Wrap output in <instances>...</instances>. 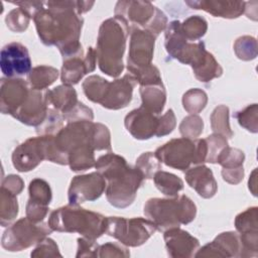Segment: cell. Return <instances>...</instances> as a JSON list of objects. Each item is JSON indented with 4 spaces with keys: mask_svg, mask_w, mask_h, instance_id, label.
<instances>
[{
    "mask_svg": "<svg viewBox=\"0 0 258 258\" xmlns=\"http://www.w3.org/2000/svg\"><path fill=\"white\" fill-rule=\"evenodd\" d=\"M94 2L48 1L35 14L33 20L41 41L46 45H56L63 58L83 52L79 42L83 19Z\"/></svg>",
    "mask_w": 258,
    "mask_h": 258,
    "instance_id": "cell-1",
    "label": "cell"
},
{
    "mask_svg": "<svg viewBox=\"0 0 258 258\" xmlns=\"http://www.w3.org/2000/svg\"><path fill=\"white\" fill-rule=\"evenodd\" d=\"M95 167L107 181L106 196L109 203L117 208L130 206L145 178L142 171L137 167L128 166L126 160L115 153L101 156Z\"/></svg>",
    "mask_w": 258,
    "mask_h": 258,
    "instance_id": "cell-2",
    "label": "cell"
},
{
    "mask_svg": "<svg viewBox=\"0 0 258 258\" xmlns=\"http://www.w3.org/2000/svg\"><path fill=\"white\" fill-rule=\"evenodd\" d=\"M128 34V23L122 17L114 16L101 24L96 57L100 70L110 77H118L124 69L122 58Z\"/></svg>",
    "mask_w": 258,
    "mask_h": 258,
    "instance_id": "cell-3",
    "label": "cell"
},
{
    "mask_svg": "<svg viewBox=\"0 0 258 258\" xmlns=\"http://www.w3.org/2000/svg\"><path fill=\"white\" fill-rule=\"evenodd\" d=\"M106 219L98 213L70 205L53 211L48 226L53 231L77 232L85 238L96 240L106 232Z\"/></svg>",
    "mask_w": 258,
    "mask_h": 258,
    "instance_id": "cell-4",
    "label": "cell"
},
{
    "mask_svg": "<svg viewBox=\"0 0 258 258\" xmlns=\"http://www.w3.org/2000/svg\"><path fill=\"white\" fill-rule=\"evenodd\" d=\"M197 213L196 205L186 196L174 199H150L144 205V214L159 231L178 228L190 223Z\"/></svg>",
    "mask_w": 258,
    "mask_h": 258,
    "instance_id": "cell-5",
    "label": "cell"
},
{
    "mask_svg": "<svg viewBox=\"0 0 258 258\" xmlns=\"http://www.w3.org/2000/svg\"><path fill=\"white\" fill-rule=\"evenodd\" d=\"M135 85L136 80L130 74L111 83L99 76H91L83 83V89L92 102L107 109L118 110L130 103Z\"/></svg>",
    "mask_w": 258,
    "mask_h": 258,
    "instance_id": "cell-6",
    "label": "cell"
},
{
    "mask_svg": "<svg viewBox=\"0 0 258 258\" xmlns=\"http://www.w3.org/2000/svg\"><path fill=\"white\" fill-rule=\"evenodd\" d=\"M115 16L122 17L128 23L157 35L167 26L165 14L147 1H119L115 7Z\"/></svg>",
    "mask_w": 258,
    "mask_h": 258,
    "instance_id": "cell-7",
    "label": "cell"
},
{
    "mask_svg": "<svg viewBox=\"0 0 258 258\" xmlns=\"http://www.w3.org/2000/svg\"><path fill=\"white\" fill-rule=\"evenodd\" d=\"M156 230V225L149 219L122 217L106 219V233L126 246L136 247L144 244Z\"/></svg>",
    "mask_w": 258,
    "mask_h": 258,
    "instance_id": "cell-8",
    "label": "cell"
},
{
    "mask_svg": "<svg viewBox=\"0 0 258 258\" xmlns=\"http://www.w3.org/2000/svg\"><path fill=\"white\" fill-rule=\"evenodd\" d=\"M47 225L27 217L20 219L4 232L2 246L9 251H20L39 243L52 231Z\"/></svg>",
    "mask_w": 258,
    "mask_h": 258,
    "instance_id": "cell-9",
    "label": "cell"
},
{
    "mask_svg": "<svg viewBox=\"0 0 258 258\" xmlns=\"http://www.w3.org/2000/svg\"><path fill=\"white\" fill-rule=\"evenodd\" d=\"M155 38L156 36L147 30L138 27L132 30L127 69L133 77L152 66Z\"/></svg>",
    "mask_w": 258,
    "mask_h": 258,
    "instance_id": "cell-10",
    "label": "cell"
},
{
    "mask_svg": "<svg viewBox=\"0 0 258 258\" xmlns=\"http://www.w3.org/2000/svg\"><path fill=\"white\" fill-rule=\"evenodd\" d=\"M154 155L167 166L185 170L191 163L196 164V140L185 137L171 139L158 147Z\"/></svg>",
    "mask_w": 258,
    "mask_h": 258,
    "instance_id": "cell-11",
    "label": "cell"
},
{
    "mask_svg": "<svg viewBox=\"0 0 258 258\" xmlns=\"http://www.w3.org/2000/svg\"><path fill=\"white\" fill-rule=\"evenodd\" d=\"M52 138V135H42L29 138L20 144L12 154L13 166L19 171H29L35 168L43 159H47Z\"/></svg>",
    "mask_w": 258,
    "mask_h": 258,
    "instance_id": "cell-12",
    "label": "cell"
},
{
    "mask_svg": "<svg viewBox=\"0 0 258 258\" xmlns=\"http://www.w3.org/2000/svg\"><path fill=\"white\" fill-rule=\"evenodd\" d=\"M106 189V179L97 172L75 176L69 188V202L78 206L86 201H95Z\"/></svg>",
    "mask_w": 258,
    "mask_h": 258,
    "instance_id": "cell-13",
    "label": "cell"
},
{
    "mask_svg": "<svg viewBox=\"0 0 258 258\" xmlns=\"http://www.w3.org/2000/svg\"><path fill=\"white\" fill-rule=\"evenodd\" d=\"M0 67L8 79H17L31 71V60L27 48L19 42H10L3 46L0 55Z\"/></svg>",
    "mask_w": 258,
    "mask_h": 258,
    "instance_id": "cell-14",
    "label": "cell"
},
{
    "mask_svg": "<svg viewBox=\"0 0 258 258\" xmlns=\"http://www.w3.org/2000/svg\"><path fill=\"white\" fill-rule=\"evenodd\" d=\"M31 87L21 79H2L0 104L1 112L14 115L25 104Z\"/></svg>",
    "mask_w": 258,
    "mask_h": 258,
    "instance_id": "cell-15",
    "label": "cell"
},
{
    "mask_svg": "<svg viewBox=\"0 0 258 258\" xmlns=\"http://www.w3.org/2000/svg\"><path fill=\"white\" fill-rule=\"evenodd\" d=\"M159 118L155 114L140 107L131 111L125 117V126L134 138L141 140L149 139L157 135Z\"/></svg>",
    "mask_w": 258,
    "mask_h": 258,
    "instance_id": "cell-16",
    "label": "cell"
},
{
    "mask_svg": "<svg viewBox=\"0 0 258 258\" xmlns=\"http://www.w3.org/2000/svg\"><path fill=\"white\" fill-rule=\"evenodd\" d=\"M51 201L49 184L41 179L34 178L29 183V200L26 206V216L33 222H41L47 214Z\"/></svg>",
    "mask_w": 258,
    "mask_h": 258,
    "instance_id": "cell-17",
    "label": "cell"
},
{
    "mask_svg": "<svg viewBox=\"0 0 258 258\" xmlns=\"http://www.w3.org/2000/svg\"><path fill=\"white\" fill-rule=\"evenodd\" d=\"M164 241L170 257H191L199 248V240L178 228L164 231Z\"/></svg>",
    "mask_w": 258,
    "mask_h": 258,
    "instance_id": "cell-18",
    "label": "cell"
},
{
    "mask_svg": "<svg viewBox=\"0 0 258 258\" xmlns=\"http://www.w3.org/2000/svg\"><path fill=\"white\" fill-rule=\"evenodd\" d=\"M241 243L237 233L226 232L219 235L212 243L203 247L197 254L200 256H218V257H240Z\"/></svg>",
    "mask_w": 258,
    "mask_h": 258,
    "instance_id": "cell-19",
    "label": "cell"
},
{
    "mask_svg": "<svg viewBox=\"0 0 258 258\" xmlns=\"http://www.w3.org/2000/svg\"><path fill=\"white\" fill-rule=\"evenodd\" d=\"M186 5L192 9L205 10L216 17L237 18L245 12L244 1H186Z\"/></svg>",
    "mask_w": 258,
    "mask_h": 258,
    "instance_id": "cell-20",
    "label": "cell"
},
{
    "mask_svg": "<svg viewBox=\"0 0 258 258\" xmlns=\"http://www.w3.org/2000/svg\"><path fill=\"white\" fill-rule=\"evenodd\" d=\"M185 180L201 197L210 199L217 191V182L213 172L205 165H200L187 169L185 172Z\"/></svg>",
    "mask_w": 258,
    "mask_h": 258,
    "instance_id": "cell-21",
    "label": "cell"
},
{
    "mask_svg": "<svg viewBox=\"0 0 258 258\" xmlns=\"http://www.w3.org/2000/svg\"><path fill=\"white\" fill-rule=\"evenodd\" d=\"M46 97L48 105H51L53 109L62 113V115L70 112L79 103L75 89L68 85L58 86L53 90L46 91Z\"/></svg>",
    "mask_w": 258,
    "mask_h": 258,
    "instance_id": "cell-22",
    "label": "cell"
},
{
    "mask_svg": "<svg viewBox=\"0 0 258 258\" xmlns=\"http://www.w3.org/2000/svg\"><path fill=\"white\" fill-rule=\"evenodd\" d=\"M82 56L83 52L63 58L60 79L64 85L71 86L78 84L84 75L91 72L86 58Z\"/></svg>",
    "mask_w": 258,
    "mask_h": 258,
    "instance_id": "cell-23",
    "label": "cell"
},
{
    "mask_svg": "<svg viewBox=\"0 0 258 258\" xmlns=\"http://www.w3.org/2000/svg\"><path fill=\"white\" fill-rule=\"evenodd\" d=\"M140 95L142 108L155 115L161 113L166 101V93L162 83L141 86Z\"/></svg>",
    "mask_w": 258,
    "mask_h": 258,
    "instance_id": "cell-24",
    "label": "cell"
},
{
    "mask_svg": "<svg viewBox=\"0 0 258 258\" xmlns=\"http://www.w3.org/2000/svg\"><path fill=\"white\" fill-rule=\"evenodd\" d=\"M58 77V71L52 67L39 66L33 68L28 74V84L32 89L43 91Z\"/></svg>",
    "mask_w": 258,
    "mask_h": 258,
    "instance_id": "cell-25",
    "label": "cell"
},
{
    "mask_svg": "<svg viewBox=\"0 0 258 258\" xmlns=\"http://www.w3.org/2000/svg\"><path fill=\"white\" fill-rule=\"evenodd\" d=\"M156 187L165 196L175 197L183 188L182 180L173 173L158 170L153 176Z\"/></svg>",
    "mask_w": 258,
    "mask_h": 258,
    "instance_id": "cell-26",
    "label": "cell"
},
{
    "mask_svg": "<svg viewBox=\"0 0 258 258\" xmlns=\"http://www.w3.org/2000/svg\"><path fill=\"white\" fill-rule=\"evenodd\" d=\"M18 214L16 195L1 186V225L9 224Z\"/></svg>",
    "mask_w": 258,
    "mask_h": 258,
    "instance_id": "cell-27",
    "label": "cell"
},
{
    "mask_svg": "<svg viewBox=\"0 0 258 258\" xmlns=\"http://www.w3.org/2000/svg\"><path fill=\"white\" fill-rule=\"evenodd\" d=\"M207 28V21L199 15L190 16L186 18L182 23H180L181 32L188 41L197 40L204 36Z\"/></svg>",
    "mask_w": 258,
    "mask_h": 258,
    "instance_id": "cell-28",
    "label": "cell"
},
{
    "mask_svg": "<svg viewBox=\"0 0 258 258\" xmlns=\"http://www.w3.org/2000/svg\"><path fill=\"white\" fill-rule=\"evenodd\" d=\"M212 129L215 133L223 135L224 137L231 138L233 132L231 131L229 124V109L228 107L221 105L217 107L211 115Z\"/></svg>",
    "mask_w": 258,
    "mask_h": 258,
    "instance_id": "cell-29",
    "label": "cell"
},
{
    "mask_svg": "<svg viewBox=\"0 0 258 258\" xmlns=\"http://www.w3.org/2000/svg\"><path fill=\"white\" fill-rule=\"evenodd\" d=\"M208 98L204 91L200 89H191L187 91L182 98L183 108L190 114H198L207 104Z\"/></svg>",
    "mask_w": 258,
    "mask_h": 258,
    "instance_id": "cell-30",
    "label": "cell"
},
{
    "mask_svg": "<svg viewBox=\"0 0 258 258\" xmlns=\"http://www.w3.org/2000/svg\"><path fill=\"white\" fill-rule=\"evenodd\" d=\"M257 208H249L239 214L235 220V226L240 234L257 233Z\"/></svg>",
    "mask_w": 258,
    "mask_h": 258,
    "instance_id": "cell-31",
    "label": "cell"
},
{
    "mask_svg": "<svg viewBox=\"0 0 258 258\" xmlns=\"http://www.w3.org/2000/svg\"><path fill=\"white\" fill-rule=\"evenodd\" d=\"M234 49L237 56L243 60L254 59L257 55V42L252 36L239 37L235 44Z\"/></svg>",
    "mask_w": 258,
    "mask_h": 258,
    "instance_id": "cell-32",
    "label": "cell"
},
{
    "mask_svg": "<svg viewBox=\"0 0 258 258\" xmlns=\"http://www.w3.org/2000/svg\"><path fill=\"white\" fill-rule=\"evenodd\" d=\"M245 155L243 151L237 148L227 146L220 153L217 162L220 163L223 168H236L243 166Z\"/></svg>",
    "mask_w": 258,
    "mask_h": 258,
    "instance_id": "cell-33",
    "label": "cell"
},
{
    "mask_svg": "<svg viewBox=\"0 0 258 258\" xmlns=\"http://www.w3.org/2000/svg\"><path fill=\"white\" fill-rule=\"evenodd\" d=\"M136 167L142 171L145 178H153L154 174L161 168L159 160L152 152L142 153L136 160Z\"/></svg>",
    "mask_w": 258,
    "mask_h": 258,
    "instance_id": "cell-34",
    "label": "cell"
},
{
    "mask_svg": "<svg viewBox=\"0 0 258 258\" xmlns=\"http://www.w3.org/2000/svg\"><path fill=\"white\" fill-rule=\"evenodd\" d=\"M207 143V159L206 162L216 163L220 153L223 151L224 148L228 146L226 137L220 134H213L206 138Z\"/></svg>",
    "mask_w": 258,
    "mask_h": 258,
    "instance_id": "cell-35",
    "label": "cell"
},
{
    "mask_svg": "<svg viewBox=\"0 0 258 258\" xmlns=\"http://www.w3.org/2000/svg\"><path fill=\"white\" fill-rule=\"evenodd\" d=\"M204 122L198 115H189L181 121L179 125V131L185 138H196L203 132Z\"/></svg>",
    "mask_w": 258,
    "mask_h": 258,
    "instance_id": "cell-36",
    "label": "cell"
},
{
    "mask_svg": "<svg viewBox=\"0 0 258 258\" xmlns=\"http://www.w3.org/2000/svg\"><path fill=\"white\" fill-rule=\"evenodd\" d=\"M234 117L239 124L253 133L257 132V104H252L237 112Z\"/></svg>",
    "mask_w": 258,
    "mask_h": 258,
    "instance_id": "cell-37",
    "label": "cell"
},
{
    "mask_svg": "<svg viewBox=\"0 0 258 258\" xmlns=\"http://www.w3.org/2000/svg\"><path fill=\"white\" fill-rule=\"evenodd\" d=\"M30 16L20 7L15 8L9 12L5 21L7 26L15 32H21L28 26Z\"/></svg>",
    "mask_w": 258,
    "mask_h": 258,
    "instance_id": "cell-38",
    "label": "cell"
},
{
    "mask_svg": "<svg viewBox=\"0 0 258 258\" xmlns=\"http://www.w3.org/2000/svg\"><path fill=\"white\" fill-rule=\"evenodd\" d=\"M62 123V118L60 116V113L56 111L55 109H48L47 115L44 119V121L36 127L37 133L45 134V135H51L55 130H58L60 128Z\"/></svg>",
    "mask_w": 258,
    "mask_h": 258,
    "instance_id": "cell-39",
    "label": "cell"
},
{
    "mask_svg": "<svg viewBox=\"0 0 258 258\" xmlns=\"http://www.w3.org/2000/svg\"><path fill=\"white\" fill-rule=\"evenodd\" d=\"M63 119L68 120V122H76V121H92L93 120V111L86 107L83 103H78L70 112L62 115Z\"/></svg>",
    "mask_w": 258,
    "mask_h": 258,
    "instance_id": "cell-40",
    "label": "cell"
},
{
    "mask_svg": "<svg viewBox=\"0 0 258 258\" xmlns=\"http://www.w3.org/2000/svg\"><path fill=\"white\" fill-rule=\"evenodd\" d=\"M39 256H61L58 252L57 245L51 239H43L39 242V245L31 252V257Z\"/></svg>",
    "mask_w": 258,
    "mask_h": 258,
    "instance_id": "cell-41",
    "label": "cell"
},
{
    "mask_svg": "<svg viewBox=\"0 0 258 258\" xmlns=\"http://www.w3.org/2000/svg\"><path fill=\"white\" fill-rule=\"evenodd\" d=\"M99 246L95 243V240L88 238H79L78 239V253L77 257L82 256H98L97 251Z\"/></svg>",
    "mask_w": 258,
    "mask_h": 258,
    "instance_id": "cell-42",
    "label": "cell"
},
{
    "mask_svg": "<svg viewBox=\"0 0 258 258\" xmlns=\"http://www.w3.org/2000/svg\"><path fill=\"white\" fill-rule=\"evenodd\" d=\"M175 127V116L171 109H169L163 116L159 118V128L156 137L163 136L172 132Z\"/></svg>",
    "mask_w": 258,
    "mask_h": 258,
    "instance_id": "cell-43",
    "label": "cell"
},
{
    "mask_svg": "<svg viewBox=\"0 0 258 258\" xmlns=\"http://www.w3.org/2000/svg\"><path fill=\"white\" fill-rule=\"evenodd\" d=\"M100 253L98 254L99 257H104V256H109V257H114V256H123L127 257L130 256V253L127 251L126 248H123L117 244L114 243H107L99 247Z\"/></svg>",
    "mask_w": 258,
    "mask_h": 258,
    "instance_id": "cell-44",
    "label": "cell"
},
{
    "mask_svg": "<svg viewBox=\"0 0 258 258\" xmlns=\"http://www.w3.org/2000/svg\"><path fill=\"white\" fill-rule=\"evenodd\" d=\"M222 176L224 180L228 181L229 183H239L244 176V169L243 166L236 167V168H223Z\"/></svg>",
    "mask_w": 258,
    "mask_h": 258,
    "instance_id": "cell-45",
    "label": "cell"
},
{
    "mask_svg": "<svg viewBox=\"0 0 258 258\" xmlns=\"http://www.w3.org/2000/svg\"><path fill=\"white\" fill-rule=\"evenodd\" d=\"M2 187H5L15 195H18L23 188V181L20 176L10 174L2 181Z\"/></svg>",
    "mask_w": 258,
    "mask_h": 258,
    "instance_id": "cell-46",
    "label": "cell"
}]
</instances>
